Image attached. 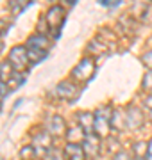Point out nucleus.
Masks as SVG:
<instances>
[{"label": "nucleus", "mask_w": 152, "mask_h": 160, "mask_svg": "<svg viewBox=\"0 0 152 160\" xmlns=\"http://www.w3.org/2000/svg\"><path fill=\"white\" fill-rule=\"evenodd\" d=\"M111 119H113V112L111 107H102L95 112V133L99 137H107L111 132Z\"/></svg>", "instance_id": "obj_1"}, {"label": "nucleus", "mask_w": 152, "mask_h": 160, "mask_svg": "<svg viewBox=\"0 0 152 160\" xmlns=\"http://www.w3.org/2000/svg\"><path fill=\"white\" fill-rule=\"evenodd\" d=\"M7 61H9V64H11L13 68H14V71H18V73H24L25 69H27V66H29V53H27V48L22 45L14 46L11 50V53H9V57H7Z\"/></svg>", "instance_id": "obj_2"}, {"label": "nucleus", "mask_w": 152, "mask_h": 160, "mask_svg": "<svg viewBox=\"0 0 152 160\" xmlns=\"http://www.w3.org/2000/svg\"><path fill=\"white\" fill-rule=\"evenodd\" d=\"M95 73V62L91 57H84L81 62L77 64L73 71H72V77L77 78L79 82H88Z\"/></svg>", "instance_id": "obj_3"}, {"label": "nucleus", "mask_w": 152, "mask_h": 160, "mask_svg": "<svg viewBox=\"0 0 152 160\" xmlns=\"http://www.w3.org/2000/svg\"><path fill=\"white\" fill-rule=\"evenodd\" d=\"M64 18H66V12H64L63 7H61V6H52L50 9H48L47 16H45V22H47V25L52 30L54 29L59 30L61 27H63Z\"/></svg>", "instance_id": "obj_4"}, {"label": "nucleus", "mask_w": 152, "mask_h": 160, "mask_svg": "<svg viewBox=\"0 0 152 160\" xmlns=\"http://www.w3.org/2000/svg\"><path fill=\"white\" fill-rule=\"evenodd\" d=\"M32 148L34 151L38 153V157H45V155L52 149V137H50V133L48 132H41L40 135H36L34 137V142H32Z\"/></svg>", "instance_id": "obj_5"}, {"label": "nucleus", "mask_w": 152, "mask_h": 160, "mask_svg": "<svg viewBox=\"0 0 152 160\" xmlns=\"http://www.w3.org/2000/svg\"><path fill=\"white\" fill-rule=\"evenodd\" d=\"M57 96L63 98V100H70V102H73V100H77V96H79V92H81V87L77 86V84H73V82H61L57 86Z\"/></svg>", "instance_id": "obj_6"}, {"label": "nucleus", "mask_w": 152, "mask_h": 160, "mask_svg": "<svg viewBox=\"0 0 152 160\" xmlns=\"http://www.w3.org/2000/svg\"><path fill=\"white\" fill-rule=\"evenodd\" d=\"M82 148H84V151H86L88 157H97L100 153V137L97 133L86 135L84 141H82Z\"/></svg>", "instance_id": "obj_7"}, {"label": "nucleus", "mask_w": 152, "mask_h": 160, "mask_svg": "<svg viewBox=\"0 0 152 160\" xmlns=\"http://www.w3.org/2000/svg\"><path fill=\"white\" fill-rule=\"evenodd\" d=\"M47 132L54 137H61L66 133V125H64V119L61 116H52L47 123Z\"/></svg>", "instance_id": "obj_8"}, {"label": "nucleus", "mask_w": 152, "mask_h": 160, "mask_svg": "<svg viewBox=\"0 0 152 160\" xmlns=\"http://www.w3.org/2000/svg\"><path fill=\"white\" fill-rule=\"evenodd\" d=\"M64 157L66 160H86V151L81 144L68 142L64 146Z\"/></svg>", "instance_id": "obj_9"}, {"label": "nucleus", "mask_w": 152, "mask_h": 160, "mask_svg": "<svg viewBox=\"0 0 152 160\" xmlns=\"http://www.w3.org/2000/svg\"><path fill=\"white\" fill-rule=\"evenodd\" d=\"M77 119H79V126L82 128V132L90 135V133H95V114L91 112H81V114L77 116Z\"/></svg>", "instance_id": "obj_10"}, {"label": "nucleus", "mask_w": 152, "mask_h": 160, "mask_svg": "<svg viewBox=\"0 0 152 160\" xmlns=\"http://www.w3.org/2000/svg\"><path fill=\"white\" fill-rule=\"evenodd\" d=\"M127 126L129 128H141L143 126V114L136 107H131L127 112Z\"/></svg>", "instance_id": "obj_11"}, {"label": "nucleus", "mask_w": 152, "mask_h": 160, "mask_svg": "<svg viewBox=\"0 0 152 160\" xmlns=\"http://www.w3.org/2000/svg\"><path fill=\"white\" fill-rule=\"evenodd\" d=\"M27 46H32V48H40V50L47 52L48 48H50V41H48L43 34H34V36H30L29 39H27Z\"/></svg>", "instance_id": "obj_12"}, {"label": "nucleus", "mask_w": 152, "mask_h": 160, "mask_svg": "<svg viewBox=\"0 0 152 160\" xmlns=\"http://www.w3.org/2000/svg\"><path fill=\"white\" fill-rule=\"evenodd\" d=\"M125 125H127V112H123V110H117V112H113V119H111V126H113V128L122 130Z\"/></svg>", "instance_id": "obj_13"}, {"label": "nucleus", "mask_w": 152, "mask_h": 160, "mask_svg": "<svg viewBox=\"0 0 152 160\" xmlns=\"http://www.w3.org/2000/svg\"><path fill=\"white\" fill-rule=\"evenodd\" d=\"M14 73H16V71H14V68L9 64V61L0 62V80H2V82H6L7 84V82L13 78V75Z\"/></svg>", "instance_id": "obj_14"}, {"label": "nucleus", "mask_w": 152, "mask_h": 160, "mask_svg": "<svg viewBox=\"0 0 152 160\" xmlns=\"http://www.w3.org/2000/svg\"><path fill=\"white\" fill-rule=\"evenodd\" d=\"M66 137H68V141H70V142L79 144V141H84V137H86V133L82 132V128H81V126H73L72 130H68V133H66Z\"/></svg>", "instance_id": "obj_15"}, {"label": "nucleus", "mask_w": 152, "mask_h": 160, "mask_svg": "<svg viewBox=\"0 0 152 160\" xmlns=\"http://www.w3.org/2000/svg\"><path fill=\"white\" fill-rule=\"evenodd\" d=\"M27 53H29V61L32 64L43 61V59H45V55H47V52L40 50V48H32V46H27Z\"/></svg>", "instance_id": "obj_16"}, {"label": "nucleus", "mask_w": 152, "mask_h": 160, "mask_svg": "<svg viewBox=\"0 0 152 160\" xmlns=\"http://www.w3.org/2000/svg\"><path fill=\"white\" fill-rule=\"evenodd\" d=\"M149 151V142H136L134 144V153L138 158H145Z\"/></svg>", "instance_id": "obj_17"}, {"label": "nucleus", "mask_w": 152, "mask_h": 160, "mask_svg": "<svg viewBox=\"0 0 152 160\" xmlns=\"http://www.w3.org/2000/svg\"><path fill=\"white\" fill-rule=\"evenodd\" d=\"M143 89L149 92H152V69L147 71V75L143 77Z\"/></svg>", "instance_id": "obj_18"}, {"label": "nucleus", "mask_w": 152, "mask_h": 160, "mask_svg": "<svg viewBox=\"0 0 152 160\" xmlns=\"http://www.w3.org/2000/svg\"><path fill=\"white\" fill-rule=\"evenodd\" d=\"M43 158H45V160H63V157H61V153H59L56 148H52L47 155H45V157H43Z\"/></svg>", "instance_id": "obj_19"}, {"label": "nucleus", "mask_w": 152, "mask_h": 160, "mask_svg": "<svg viewBox=\"0 0 152 160\" xmlns=\"http://www.w3.org/2000/svg\"><path fill=\"white\" fill-rule=\"evenodd\" d=\"M34 148L32 146H27V148H24L22 149V157H24V160H30L32 157H34Z\"/></svg>", "instance_id": "obj_20"}, {"label": "nucleus", "mask_w": 152, "mask_h": 160, "mask_svg": "<svg viewBox=\"0 0 152 160\" xmlns=\"http://www.w3.org/2000/svg\"><path fill=\"white\" fill-rule=\"evenodd\" d=\"M113 160H134L133 157H131V153H127V151H118L117 155H115V158Z\"/></svg>", "instance_id": "obj_21"}, {"label": "nucleus", "mask_w": 152, "mask_h": 160, "mask_svg": "<svg viewBox=\"0 0 152 160\" xmlns=\"http://www.w3.org/2000/svg\"><path fill=\"white\" fill-rule=\"evenodd\" d=\"M141 62L145 64L149 69H152V52H149V53H145V55L141 57Z\"/></svg>", "instance_id": "obj_22"}, {"label": "nucleus", "mask_w": 152, "mask_h": 160, "mask_svg": "<svg viewBox=\"0 0 152 160\" xmlns=\"http://www.w3.org/2000/svg\"><path fill=\"white\" fill-rule=\"evenodd\" d=\"M7 91H9V87H7V84H6V82H2V80H0V98H2V96H6V94H7Z\"/></svg>", "instance_id": "obj_23"}, {"label": "nucleus", "mask_w": 152, "mask_h": 160, "mask_svg": "<svg viewBox=\"0 0 152 160\" xmlns=\"http://www.w3.org/2000/svg\"><path fill=\"white\" fill-rule=\"evenodd\" d=\"M145 107H147V110H149V112H150V116H152V94L145 100Z\"/></svg>", "instance_id": "obj_24"}, {"label": "nucleus", "mask_w": 152, "mask_h": 160, "mask_svg": "<svg viewBox=\"0 0 152 160\" xmlns=\"http://www.w3.org/2000/svg\"><path fill=\"white\" fill-rule=\"evenodd\" d=\"M147 157L152 160V139L149 141V151H147Z\"/></svg>", "instance_id": "obj_25"}, {"label": "nucleus", "mask_w": 152, "mask_h": 160, "mask_svg": "<svg viewBox=\"0 0 152 160\" xmlns=\"http://www.w3.org/2000/svg\"><path fill=\"white\" fill-rule=\"evenodd\" d=\"M64 2H68V4H75L77 0H64Z\"/></svg>", "instance_id": "obj_26"}, {"label": "nucleus", "mask_w": 152, "mask_h": 160, "mask_svg": "<svg viewBox=\"0 0 152 160\" xmlns=\"http://www.w3.org/2000/svg\"><path fill=\"white\" fill-rule=\"evenodd\" d=\"M2 48H4V43H2V41H0V52H2Z\"/></svg>", "instance_id": "obj_27"}, {"label": "nucleus", "mask_w": 152, "mask_h": 160, "mask_svg": "<svg viewBox=\"0 0 152 160\" xmlns=\"http://www.w3.org/2000/svg\"><path fill=\"white\" fill-rule=\"evenodd\" d=\"M27 2H32V0H27Z\"/></svg>", "instance_id": "obj_28"}]
</instances>
